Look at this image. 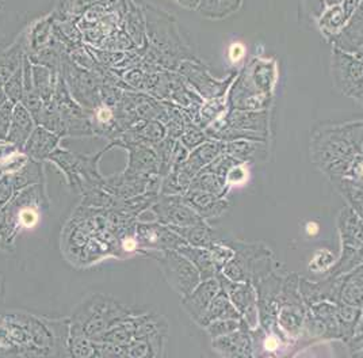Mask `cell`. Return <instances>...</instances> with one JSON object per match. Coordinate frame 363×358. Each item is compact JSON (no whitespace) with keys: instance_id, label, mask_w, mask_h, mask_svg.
Returning a JSON list of instances; mask_svg holds the SVG:
<instances>
[{"instance_id":"obj_33","label":"cell","mask_w":363,"mask_h":358,"mask_svg":"<svg viewBox=\"0 0 363 358\" xmlns=\"http://www.w3.org/2000/svg\"><path fill=\"white\" fill-rule=\"evenodd\" d=\"M37 125H41L46 129L59 134L60 137L65 136V129H64V122L61 119L60 110L59 106L56 104L55 99L48 101L43 104V109L35 119Z\"/></svg>"},{"instance_id":"obj_29","label":"cell","mask_w":363,"mask_h":358,"mask_svg":"<svg viewBox=\"0 0 363 358\" xmlns=\"http://www.w3.org/2000/svg\"><path fill=\"white\" fill-rule=\"evenodd\" d=\"M44 162H38L34 159H29V162L25 164L22 168H19L16 173H13L14 185H16V193L29 188L31 185L37 183H45V170Z\"/></svg>"},{"instance_id":"obj_45","label":"cell","mask_w":363,"mask_h":358,"mask_svg":"<svg viewBox=\"0 0 363 358\" xmlns=\"http://www.w3.org/2000/svg\"><path fill=\"white\" fill-rule=\"evenodd\" d=\"M14 106L16 104L9 101L0 109V140H3V141H6L9 132H10L13 114H14Z\"/></svg>"},{"instance_id":"obj_30","label":"cell","mask_w":363,"mask_h":358,"mask_svg":"<svg viewBox=\"0 0 363 358\" xmlns=\"http://www.w3.org/2000/svg\"><path fill=\"white\" fill-rule=\"evenodd\" d=\"M337 318L342 327V342L347 343L357 332V328L361 320L362 308L352 307L345 303H336Z\"/></svg>"},{"instance_id":"obj_44","label":"cell","mask_w":363,"mask_h":358,"mask_svg":"<svg viewBox=\"0 0 363 358\" xmlns=\"http://www.w3.org/2000/svg\"><path fill=\"white\" fill-rule=\"evenodd\" d=\"M16 238L11 235L10 228L6 222L4 210L0 207V251H13Z\"/></svg>"},{"instance_id":"obj_43","label":"cell","mask_w":363,"mask_h":358,"mask_svg":"<svg viewBox=\"0 0 363 358\" xmlns=\"http://www.w3.org/2000/svg\"><path fill=\"white\" fill-rule=\"evenodd\" d=\"M16 194L13 173H4L0 175V207L7 205Z\"/></svg>"},{"instance_id":"obj_48","label":"cell","mask_w":363,"mask_h":358,"mask_svg":"<svg viewBox=\"0 0 363 358\" xmlns=\"http://www.w3.org/2000/svg\"><path fill=\"white\" fill-rule=\"evenodd\" d=\"M308 4H311V10L313 9V13L318 14L321 11V6H323V0H306Z\"/></svg>"},{"instance_id":"obj_1","label":"cell","mask_w":363,"mask_h":358,"mask_svg":"<svg viewBox=\"0 0 363 358\" xmlns=\"http://www.w3.org/2000/svg\"><path fill=\"white\" fill-rule=\"evenodd\" d=\"M137 313H140L138 310L126 307L116 298L92 293L69 316V332H80L92 341H99L110 328Z\"/></svg>"},{"instance_id":"obj_41","label":"cell","mask_w":363,"mask_h":358,"mask_svg":"<svg viewBox=\"0 0 363 358\" xmlns=\"http://www.w3.org/2000/svg\"><path fill=\"white\" fill-rule=\"evenodd\" d=\"M94 357H126L125 347L116 343L95 341L94 346Z\"/></svg>"},{"instance_id":"obj_11","label":"cell","mask_w":363,"mask_h":358,"mask_svg":"<svg viewBox=\"0 0 363 358\" xmlns=\"http://www.w3.org/2000/svg\"><path fill=\"white\" fill-rule=\"evenodd\" d=\"M221 288L238 310L244 323L250 330H257L259 325V307L255 285L247 281H232L223 274H217Z\"/></svg>"},{"instance_id":"obj_32","label":"cell","mask_w":363,"mask_h":358,"mask_svg":"<svg viewBox=\"0 0 363 358\" xmlns=\"http://www.w3.org/2000/svg\"><path fill=\"white\" fill-rule=\"evenodd\" d=\"M25 56L22 44H16L9 50L0 53V87H3L11 75L23 65Z\"/></svg>"},{"instance_id":"obj_20","label":"cell","mask_w":363,"mask_h":358,"mask_svg":"<svg viewBox=\"0 0 363 358\" xmlns=\"http://www.w3.org/2000/svg\"><path fill=\"white\" fill-rule=\"evenodd\" d=\"M336 292H337L336 277H324L320 281H313L300 276V293L306 308L324 300L336 303V295H337Z\"/></svg>"},{"instance_id":"obj_3","label":"cell","mask_w":363,"mask_h":358,"mask_svg":"<svg viewBox=\"0 0 363 358\" xmlns=\"http://www.w3.org/2000/svg\"><path fill=\"white\" fill-rule=\"evenodd\" d=\"M311 155L318 170L331 179L348 177L357 158L343 125L318 131L311 141Z\"/></svg>"},{"instance_id":"obj_24","label":"cell","mask_w":363,"mask_h":358,"mask_svg":"<svg viewBox=\"0 0 363 358\" xmlns=\"http://www.w3.org/2000/svg\"><path fill=\"white\" fill-rule=\"evenodd\" d=\"M182 255H184L196 268H198L199 274H201V280H209L213 277H217L218 271L213 262L212 255L209 249L206 247H196L191 246L189 243H183L179 246V249L177 250Z\"/></svg>"},{"instance_id":"obj_13","label":"cell","mask_w":363,"mask_h":358,"mask_svg":"<svg viewBox=\"0 0 363 358\" xmlns=\"http://www.w3.org/2000/svg\"><path fill=\"white\" fill-rule=\"evenodd\" d=\"M181 74L189 82L191 89L196 90L202 99L211 101L218 97H224L228 87L232 85L235 76L238 74H230L227 79L218 80L214 79L211 74L203 68V65L196 64L193 61H183L181 63Z\"/></svg>"},{"instance_id":"obj_18","label":"cell","mask_w":363,"mask_h":358,"mask_svg":"<svg viewBox=\"0 0 363 358\" xmlns=\"http://www.w3.org/2000/svg\"><path fill=\"white\" fill-rule=\"evenodd\" d=\"M184 197L190 202V205L196 209L198 215L206 222L220 219L230 207L228 197L201 190H189L184 194Z\"/></svg>"},{"instance_id":"obj_37","label":"cell","mask_w":363,"mask_h":358,"mask_svg":"<svg viewBox=\"0 0 363 358\" xmlns=\"http://www.w3.org/2000/svg\"><path fill=\"white\" fill-rule=\"evenodd\" d=\"M206 140H209V137L205 132V129H202L201 126H197L194 122H187L186 126H184L183 134L179 137V141L189 151L197 148L198 146H201Z\"/></svg>"},{"instance_id":"obj_47","label":"cell","mask_w":363,"mask_h":358,"mask_svg":"<svg viewBox=\"0 0 363 358\" xmlns=\"http://www.w3.org/2000/svg\"><path fill=\"white\" fill-rule=\"evenodd\" d=\"M348 347L352 350V352H357V350H362L363 349V330L357 332L347 343Z\"/></svg>"},{"instance_id":"obj_6","label":"cell","mask_w":363,"mask_h":358,"mask_svg":"<svg viewBox=\"0 0 363 358\" xmlns=\"http://www.w3.org/2000/svg\"><path fill=\"white\" fill-rule=\"evenodd\" d=\"M340 255L325 277H340L363 265V223L348 205L337 216Z\"/></svg>"},{"instance_id":"obj_16","label":"cell","mask_w":363,"mask_h":358,"mask_svg":"<svg viewBox=\"0 0 363 358\" xmlns=\"http://www.w3.org/2000/svg\"><path fill=\"white\" fill-rule=\"evenodd\" d=\"M212 349L221 357H254L252 330L239 328L230 334L212 340Z\"/></svg>"},{"instance_id":"obj_15","label":"cell","mask_w":363,"mask_h":358,"mask_svg":"<svg viewBox=\"0 0 363 358\" xmlns=\"http://www.w3.org/2000/svg\"><path fill=\"white\" fill-rule=\"evenodd\" d=\"M220 289H221V283L218 277L203 280L198 283L187 296L181 298V307L194 323L199 325L202 318L208 311L213 298H216Z\"/></svg>"},{"instance_id":"obj_4","label":"cell","mask_w":363,"mask_h":358,"mask_svg":"<svg viewBox=\"0 0 363 358\" xmlns=\"http://www.w3.org/2000/svg\"><path fill=\"white\" fill-rule=\"evenodd\" d=\"M235 255L218 273L232 281L255 283L277 270L281 264L275 259L272 249L263 243H248L242 240H229Z\"/></svg>"},{"instance_id":"obj_9","label":"cell","mask_w":363,"mask_h":358,"mask_svg":"<svg viewBox=\"0 0 363 358\" xmlns=\"http://www.w3.org/2000/svg\"><path fill=\"white\" fill-rule=\"evenodd\" d=\"M152 258L157 262L168 285L181 298L187 296L202 281L198 268L177 250L155 254Z\"/></svg>"},{"instance_id":"obj_38","label":"cell","mask_w":363,"mask_h":358,"mask_svg":"<svg viewBox=\"0 0 363 358\" xmlns=\"http://www.w3.org/2000/svg\"><path fill=\"white\" fill-rule=\"evenodd\" d=\"M336 259L337 258L335 256V254L330 249H318L312 255V259L308 265V268H309V271H313V273L327 274L336 264Z\"/></svg>"},{"instance_id":"obj_23","label":"cell","mask_w":363,"mask_h":358,"mask_svg":"<svg viewBox=\"0 0 363 358\" xmlns=\"http://www.w3.org/2000/svg\"><path fill=\"white\" fill-rule=\"evenodd\" d=\"M220 153L221 141L209 139L201 146H198L197 148L189 152V156L182 167L191 178H194L199 171H202L208 164L212 163Z\"/></svg>"},{"instance_id":"obj_14","label":"cell","mask_w":363,"mask_h":358,"mask_svg":"<svg viewBox=\"0 0 363 358\" xmlns=\"http://www.w3.org/2000/svg\"><path fill=\"white\" fill-rule=\"evenodd\" d=\"M333 79L336 87L348 97H354L363 86V63L355 55L335 50L333 58Z\"/></svg>"},{"instance_id":"obj_19","label":"cell","mask_w":363,"mask_h":358,"mask_svg":"<svg viewBox=\"0 0 363 358\" xmlns=\"http://www.w3.org/2000/svg\"><path fill=\"white\" fill-rule=\"evenodd\" d=\"M61 137L57 134L46 129L41 125H37L33 131L23 152L34 161L45 162L49 156L60 147Z\"/></svg>"},{"instance_id":"obj_51","label":"cell","mask_w":363,"mask_h":358,"mask_svg":"<svg viewBox=\"0 0 363 358\" xmlns=\"http://www.w3.org/2000/svg\"><path fill=\"white\" fill-rule=\"evenodd\" d=\"M354 98H358L359 101H362L363 102V86L361 87V90H359V91H358V92L354 95Z\"/></svg>"},{"instance_id":"obj_40","label":"cell","mask_w":363,"mask_h":358,"mask_svg":"<svg viewBox=\"0 0 363 358\" xmlns=\"http://www.w3.org/2000/svg\"><path fill=\"white\" fill-rule=\"evenodd\" d=\"M250 178V170L247 167V163H238L233 166L225 177L227 182L228 192H230L235 188H242Z\"/></svg>"},{"instance_id":"obj_5","label":"cell","mask_w":363,"mask_h":358,"mask_svg":"<svg viewBox=\"0 0 363 358\" xmlns=\"http://www.w3.org/2000/svg\"><path fill=\"white\" fill-rule=\"evenodd\" d=\"M48 208L49 198L45 183L31 185L18 192L11 201L3 207L11 235L16 239L21 232L34 229L41 222L44 210Z\"/></svg>"},{"instance_id":"obj_10","label":"cell","mask_w":363,"mask_h":358,"mask_svg":"<svg viewBox=\"0 0 363 358\" xmlns=\"http://www.w3.org/2000/svg\"><path fill=\"white\" fill-rule=\"evenodd\" d=\"M151 212L156 222L164 224L171 229L189 227L203 220L184 195L159 193L157 200L151 207Z\"/></svg>"},{"instance_id":"obj_42","label":"cell","mask_w":363,"mask_h":358,"mask_svg":"<svg viewBox=\"0 0 363 358\" xmlns=\"http://www.w3.org/2000/svg\"><path fill=\"white\" fill-rule=\"evenodd\" d=\"M343 128L357 155L363 156V122H350L343 125Z\"/></svg>"},{"instance_id":"obj_21","label":"cell","mask_w":363,"mask_h":358,"mask_svg":"<svg viewBox=\"0 0 363 358\" xmlns=\"http://www.w3.org/2000/svg\"><path fill=\"white\" fill-rule=\"evenodd\" d=\"M337 278L336 303H345L352 307H363V265Z\"/></svg>"},{"instance_id":"obj_17","label":"cell","mask_w":363,"mask_h":358,"mask_svg":"<svg viewBox=\"0 0 363 358\" xmlns=\"http://www.w3.org/2000/svg\"><path fill=\"white\" fill-rule=\"evenodd\" d=\"M267 140H233L221 141V152L242 163H263L267 159Z\"/></svg>"},{"instance_id":"obj_27","label":"cell","mask_w":363,"mask_h":358,"mask_svg":"<svg viewBox=\"0 0 363 358\" xmlns=\"http://www.w3.org/2000/svg\"><path fill=\"white\" fill-rule=\"evenodd\" d=\"M33 82L44 102L53 99L59 83V77L55 71L41 64H33Z\"/></svg>"},{"instance_id":"obj_46","label":"cell","mask_w":363,"mask_h":358,"mask_svg":"<svg viewBox=\"0 0 363 358\" xmlns=\"http://www.w3.org/2000/svg\"><path fill=\"white\" fill-rule=\"evenodd\" d=\"M245 56V46L242 43H233L229 46L228 58L232 64H239Z\"/></svg>"},{"instance_id":"obj_22","label":"cell","mask_w":363,"mask_h":358,"mask_svg":"<svg viewBox=\"0 0 363 358\" xmlns=\"http://www.w3.org/2000/svg\"><path fill=\"white\" fill-rule=\"evenodd\" d=\"M37 122L33 117L28 107L23 104H16L14 106V114H13V122L10 126V132L6 139V141L16 146V148L23 151L29 137L33 131L35 129Z\"/></svg>"},{"instance_id":"obj_12","label":"cell","mask_w":363,"mask_h":358,"mask_svg":"<svg viewBox=\"0 0 363 358\" xmlns=\"http://www.w3.org/2000/svg\"><path fill=\"white\" fill-rule=\"evenodd\" d=\"M135 234L138 242V253H147L151 258L162 251L178 250L184 243L181 235L159 222L138 223L135 227Z\"/></svg>"},{"instance_id":"obj_26","label":"cell","mask_w":363,"mask_h":358,"mask_svg":"<svg viewBox=\"0 0 363 358\" xmlns=\"http://www.w3.org/2000/svg\"><path fill=\"white\" fill-rule=\"evenodd\" d=\"M337 190L346 200L348 207L352 209L363 223V180L352 178H333Z\"/></svg>"},{"instance_id":"obj_2","label":"cell","mask_w":363,"mask_h":358,"mask_svg":"<svg viewBox=\"0 0 363 358\" xmlns=\"http://www.w3.org/2000/svg\"><path fill=\"white\" fill-rule=\"evenodd\" d=\"M277 74V65L272 60L255 59L250 63L229 89V107L236 110H267Z\"/></svg>"},{"instance_id":"obj_35","label":"cell","mask_w":363,"mask_h":358,"mask_svg":"<svg viewBox=\"0 0 363 358\" xmlns=\"http://www.w3.org/2000/svg\"><path fill=\"white\" fill-rule=\"evenodd\" d=\"M208 249L211 251L213 262H214L218 273L224 268V266L235 255V250H233L232 244L229 243V240H225V239H214L212 244Z\"/></svg>"},{"instance_id":"obj_25","label":"cell","mask_w":363,"mask_h":358,"mask_svg":"<svg viewBox=\"0 0 363 358\" xmlns=\"http://www.w3.org/2000/svg\"><path fill=\"white\" fill-rule=\"evenodd\" d=\"M232 318H240V315L238 313V310L235 308V305L232 304V301L228 298L225 291L221 288L220 292L216 295V298H213L208 311H206L205 316L202 318V320L198 326L205 328L214 320L232 319Z\"/></svg>"},{"instance_id":"obj_8","label":"cell","mask_w":363,"mask_h":358,"mask_svg":"<svg viewBox=\"0 0 363 358\" xmlns=\"http://www.w3.org/2000/svg\"><path fill=\"white\" fill-rule=\"evenodd\" d=\"M303 337L312 341H342V327L337 318L336 303L324 300L306 308L303 330Z\"/></svg>"},{"instance_id":"obj_31","label":"cell","mask_w":363,"mask_h":358,"mask_svg":"<svg viewBox=\"0 0 363 358\" xmlns=\"http://www.w3.org/2000/svg\"><path fill=\"white\" fill-rule=\"evenodd\" d=\"M189 190H201L206 193L217 194L221 197H228L227 182L225 178L216 175L209 171H199L191 180Z\"/></svg>"},{"instance_id":"obj_39","label":"cell","mask_w":363,"mask_h":358,"mask_svg":"<svg viewBox=\"0 0 363 358\" xmlns=\"http://www.w3.org/2000/svg\"><path fill=\"white\" fill-rule=\"evenodd\" d=\"M3 90L9 98L10 102L16 104H19L23 98V65L19 67L11 77L6 82Z\"/></svg>"},{"instance_id":"obj_50","label":"cell","mask_w":363,"mask_h":358,"mask_svg":"<svg viewBox=\"0 0 363 358\" xmlns=\"http://www.w3.org/2000/svg\"><path fill=\"white\" fill-rule=\"evenodd\" d=\"M6 102H9V98H7V95H6L3 87H0V109L6 104Z\"/></svg>"},{"instance_id":"obj_36","label":"cell","mask_w":363,"mask_h":358,"mask_svg":"<svg viewBox=\"0 0 363 358\" xmlns=\"http://www.w3.org/2000/svg\"><path fill=\"white\" fill-rule=\"evenodd\" d=\"M247 327V325L244 323L242 318H232V319H220V320H214L212 323H209L205 330L209 334V337L214 338H220L224 337L227 334H230L239 328Z\"/></svg>"},{"instance_id":"obj_34","label":"cell","mask_w":363,"mask_h":358,"mask_svg":"<svg viewBox=\"0 0 363 358\" xmlns=\"http://www.w3.org/2000/svg\"><path fill=\"white\" fill-rule=\"evenodd\" d=\"M94 346H95V341H92L87 335L80 332H69V338H68L69 357H94Z\"/></svg>"},{"instance_id":"obj_7","label":"cell","mask_w":363,"mask_h":358,"mask_svg":"<svg viewBox=\"0 0 363 358\" xmlns=\"http://www.w3.org/2000/svg\"><path fill=\"white\" fill-rule=\"evenodd\" d=\"M305 315L306 305L300 293V276L286 274L278 301L277 327L290 342L300 340Z\"/></svg>"},{"instance_id":"obj_49","label":"cell","mask_w":363,"mask_h":358,"mask_svg":"<svg viewBox=\"0 0 363 358\" xmlns=\"http://www.w3.org/2000/svg\"><path fill=\"white\" fill-rule=\"evenodd\" d=\"M306 232H308L309 235L315 237V235L318 232V223H315V222H309V223L306 224Z\"/></svg>"},{"instance_id":"obj_28","label":"cell","mask_w":363,"mask_h":358,"mask_svg":"<svg viewBox=\"0 0 363 358\" xmlns=\"http://www.w3.org/2000/svg\"><path fill=\"white\" fill-rule=\"evenodd\" d=\"M178 235L184 239L186 243L196 246V247H209L214 240V231L209 222L201 220L196 224H191L189 227H182L174 229Z\"/></svg>"},{"instance_id":"obj_52","label":"cell","mask_w":363,"mask_h":358,"mask_svg":"<svg viewBox=\"0 0 363 358\" xmlns=\"http://www.w3.org/2000/svg\"><path fill=\"white\" fill-rule=\"evenodd\" d=\"M363 330V307H362V313H361V320H359V325H358V328H357V332H359V331H362ZM355 332V334H357Z\"/></svg>"}]
</instances>
